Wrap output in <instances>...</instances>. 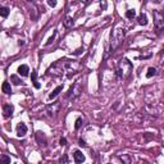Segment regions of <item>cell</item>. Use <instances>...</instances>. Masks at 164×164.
<instances>
[{
	"instance_id": "1",
	"label": "cell",
	"mask_w": 164,
	"mask_h": 164,
	"mask_svg": "<svg viewBox=\"0 0 164 164\" xmlns=\"http://www.w3.org/2000/svg\"><path fill=\"white\" fill-rule=\"evenodd\" d=\"M80 68V63L77 60L73 59H68V58H63V59H59L54 64H51L48 69V74L51 76H65L67 77H71L72 74H74Z\"/></svg>"
},
{
	"instance_id": "2",
	"label": "cell",
	"mask_w": 164,
	"mask_h": 164,
	"mask_svg": "<svg viewBox=\"0 0 164 164\" xmlns=\"http://www.w3.org/2000/svg\"><path fill=\"white\" fill-rule=\"evenodd\" d=\"M123 39H124V28L118 26L110 33V42H109V49H108L109 53H113L114 50H117L120 46V44H122Z\"/></svg>"
},
{
	"instance_id": "3",
	"label": "cell",
	"mask_w": 164,
	"mask_h": 164,
	"mask_svg": "<svg viewBox=\"0 0 164 164\" xmlns=\"http://www.w3.org/2000/svg\"><path fill=\"white\" fill-rule=\"evenodd\" d=\"M132 72V63L128 59H122L117 67V76L120 80H126Z\"/></svg>"
},
{
	"instance_id": "4",
	"label": "cell",
	"mask_w": 164,
	"mask_h": 164,
	"mask_svg": "<svg viewBox=\"0 0 164 164\" xmlns=\"http://www.w3.org/2000/svg\"><path fill=\"white\" fill-rule=\"evenodd\" d=\"M153 17H154L155 31H157V33H162L164 31V13L160 11H154Z\"/></svg>"
},
{
	"instance_id": "5",
	"label": "cell",
	"mask_w": 164,
	"mask_h": 164,
	"mask_svg": "<svg viewBox=\"0 0 164 164\" xmlns=\"http://www.w3.org/2000/svg\"><path fill=\"white\" fill-rule=\"evenodd\" d=\"M81 92H82V83L80 82V81H77V82H74L72 86H71V89H69V92H68V95H67V98H72V99H77L81 95Z\"/></svg>"
},
{
	"instance_id": "6",
	"label": "cell",
	"mask_w": 164,
	"mask_h": 164,
	"mask_svg": "<svg viewBox=\"0 0 164 164\" xmlns=\"http://www.w3.org/2000/svg\"><path fill=\"white\" fill-rule=\"evenodd\" d=\"M59 109H60V104H59V103H55V104L49 105V107H48V109H46L48 116L54 117V116L58 113V111H59Z\"/></svg>"
},
{
	"instance_id": "7",
	"label": "cell",
	"mask_w": 164,
	"mask_h": 164,
	"mask_svg": "<svg viewBox=\"0 0 164 164\" xmlns=\"http://www.w3.org/2000/svg\"><path fill=\"white\" fill-rule=\"evenodd\" d=\"M26 133H27V126H26L23 122L18 123V126H17V136H18V137H24Z\"/></svg>"
},
{
	"instance_id": "8",
	"label": "cell",
	"mask_w": 164,
	"mask_h": 164,
	"mask_svg": "<svg viewBox=\"0 0 164 164\" xmlns=\"http://www.w3.org/2000/svg\"><path fill=\"white\" fill-rule=\"evenodd\" d=\"M13 111H14V107L12 105V104H5L4 107H3V116L5 117V118H9V117H12V114H13Z\"/></svg>"
},
{
	"instance_id": "9",
	"label": "cell",
	"mask_w": 164,
	"mask_h": 164,
	"mask_svg": "<svg viewBox=\"0 0 164 164\" xmlns=\"http://www.w3.org/2000/svg\"><path fill=\"white\" fill-rule=\"evenodd\" d=\"M73 159H74V162H76L77 164H81V163L85 162V155H83L80 150H76V151L73 153Z\"/></svg>"
},
{
	"instance_id": "10",
	"label": "cell",
	"mask_w": 164,
	"mask_h": 164,
	"mask_svg": "<svg viewBox=\"0 0 164 164\" xmlns=\"http://www.w3.org/2000/svg\"><path fill=\"white\" fill-rule=\"evenodd\" d=\"M36 140H37L39 145H42V146H45V145H46V137H45L44 132L37 131V132H36Z\"/></svg>"
},
{
	"instance_id": "11",
	"label": "cell",
	"mask_w": 164,
	"mask_h": 164,
	"mask_svg": "<svg viewBox=\"0 0 164 164\" xmlns=\"http://www.w3.org/2000/svg\"><path fill=\"white\" fill-rule=\"evenodd\" d=\"M62 91H63V85H60V86H58V87H55V89L53 90V92H51V94L49 95V99H50V100L55 99V98H57L58 95H59L60 92H62Z\"/></svg>"
},
{
	"instance_id": "12",
	"label": "cell",
	"mask_w": 164,
	"mask_h": 164,
	"mask_svg": "<svg viewBox=\"0 0 164 164\" xmlns=\"http://www.w3.org/2000/svg\"><path fill=\"white\" fill-rule=\"evenodd\" d=\"M28 72H30V68L28 65H26V64H22L18 67V74L26 77V76H28Z\"/></svg>"
},
{
	"instance_id": "13",
	"label": "cell",
	"mask_w": 164,
	"mask_h": 164,
	"mask_svg": "<svg viewBox=\"0 0 164 164\" xmlns=\"http://www.w3.org/2000/svg\"><path fill=\"white\" fill-rule=\"evenodd\" d=\"M31 80H32L33 86H35L36 89H40V87H41L40 83L37 82V72H36V71H32V73H31Z\"/></svg>"
},
{
	"instance_id": "14",
	"label": "cell",
	"mask_w": 164,
	"mask_h": 164,
	"mask_svg": "<svg viewBox=\"0 0 164 164\" xmlns=\"http://www.w3.org/2000/svg\"><path fill=\"white\" fill-rule=\"evenodd\" d=\"M2 90L4 94H12V87H11V83L9 82H3V86H2Z\"/></svg>"
},
{
	"instance_id": "15",
	"label": "cell",
	"mask_w": 164,
	"mask_h": 164,
	"mask_svg": "<svg viewBox=\"0 0 164 164\" xmlns=\"http://www.w3.org/2000/svg\"><path fill=\"white\" fill-rule=\"evenodd\" d=\"M139 23H140L141 26H146V24H148V17H146L144 13H141V14L139 15Z\"/></svg>"
},
{
	"instance_id": "16",
	"label": "cell",
	"mask_w": 164,
	"mask_h": 164,
	"mask_svg": "<svg viewBox=\"0 0 164 164\" xmlns=\"http://www.w3.org/2000/svg\"><path fill=\"white\" fill-rule=\"evenodd\" d=\"M0 164H11V157H8L6 154H3L0 158Z\"/></svg>"
},
{
	"instance_id": "17",
	"label": "cell",
	"mask_w": 164,
	"mask_h": 164,
	"mask_svg": "<svg viewBox=\"0 0 164 164\" xmlns=\"http://www.w3.org/2000/svg\"><path fill=\"white\" fill-rule=\"evenodd\" d=\"M0 15H2L3 18H6V17L9 15V9H8L6 6H2L0 8Z\"/></svg>"
},
{
	"instance_id": "18",
	"label": "cell",
	"mask_w": 164,
	"mask_h": 164,
	"mask_svg": "<svg viewBox=\"0 0 164 164\" xmlns=\"http://www.w3.org/2000/svg\"><path fill=\"white\" fill-rule=\"evenodd\" d=\"M64 26H65V27H68V28H71L72 26H73V18H71V17H65Z\"/></svg>"
},
{
	"instance_id": "19",
	"label": "cell",
	"mask_w": 164,
	"mask_h": 164,
	"mask_svg": "<svg viewBox=\"0 0 164 164\" xmlns=\"http://www.w3.org/2000/svg\"><path fill=\"white\" fill-rule=\"evenodd\" d=\"M155 74H157V69H155L154 67H150L148 69V73H146V77H148V78H151V77Z\"/></svg>"
},
{
	"instance_id": "20",
	"label": "cell",
	"mask_w": 164,
	"mask_h": 164,
	"mask_svg": "<svg viewBox=\"0 0 164 164\" xmlns=\"http://www.w3.org/2000/svg\"><path fill=\"white\" fill-rule=\"evenodd\" d=\"M135 15H136L135 9H128V11L126 12V18H128V19H132Z\"/></svg>"
},
{
	"instance_id": "21",
	"label": "cell",
	"mask_w": 164,
	"mask_h": 164,
	"mask_svg": "<svg viewBox=\"0 0 164 164\" xmlns=\"http://www.w3.org/2000/svg\"><path fill=\"white\" fill-rule=\"evenodd\" d=\"M11 80H12V82H13L14 85H21V83H22V81H21L17 76H11Z\"/></svg>"
},
{
	"instance_id": "22",
	"label": "cell",
	"mask_w": 164,
	"mask_h": 164,
	"mask_svg": "<svg viewBox=\"0 0 164 164\" xmlns=\"http://www.w3.org/2000/svg\"><path fill=\"white\" fill-rule=\"evenodd\" d=\"M83 124V120H82V118H77V120H76V124H74V127H76V129H78Z\"/></svg>"
},
{
	"instance_id": "23",
	"label": "cell",
	"mask_w": 164,
	"mask_h": 164,
	"mask_svg": "<svg viewBox=\"0 0 164 164\" xmlns=\"http://www.w3.org/2000/svg\"><path fill=\"white\" fill-rule=\"evenodd\" d=\"M60 164H68V157L63 155V158H60Z\"/></svg>"
},
{
	"instance_id": "24",
	"label": "cell",
	"mask_w": 164,
	"mask_h": 164,
	"mask_svg": "<svg viewBox=\"0 0 164 164\" xmlns=\"http://www.w3.org/2000/svg\"><path fill=\"white\" fill-rule=\"evenodd\" d=\"M55 35H57V32H54V33H53V36H51V37H50V39L48 40V42H46V44H45L46 46H48V45H50V44H51V42H53V40H54V37H55Z\"/></svg>"
},
{
	"instance_id": "25",
	"label": "cell",
	"mask_w": 164,
	"mask_h": 164,
	"mask_svg": "<svg viewBox=\"0 0 164 164\" xmlns=\"http://www.w3.org/2000/svg\"><path fill=\"white\" fill-rule=\"evenodd\" d=\"M48 4H49L50 6H55V5H57V2H55V0H49Z\"/></svg>"
},
{
	"instance_id": "26",
	"label": "cell",
	"mask_w": 164,
	"mask_h": 164,
	"mask_svg": "<svg viewBox=\"0 0 164 164\" xmlns=\"http://www.w3.org/2000/svg\"><path fill=\"white\" fill-rule=\"evenodd\" d=\"M59 144H60V145H62V146H65V145H67V140H65V139H64V137H63V139H60Z\"/></svg>"
},
{
	"instance_id": "27",
	"label": "cell",
	"mask_w": 164,
	"mask_h": 164,
	"mask_svg": "<svg viewBox=\"0 0 164 164\" xmlns=\"http://www.w3.org/2000/svg\"><path fill=\"white\" fill-rule=\"evenodd\" d=\"M100 5L101 8H107V3H100Z\"/></svg>"
},
{
	"instance_id": "28",
	"label": "cell",
	"mask_w": 164,
	"mask_h": 164,
	"mask_svg": "<svg viewBox=\"0 0 164 164\" xmlns=\"http://www.w3.org/2000/svg\"><path fill=\"white\" fill-rule=\"evenodd\" d=\"M80 145H81V146H85L86 144H85V141H83V140H80Z\"/></svg>"
}]
</instances>
